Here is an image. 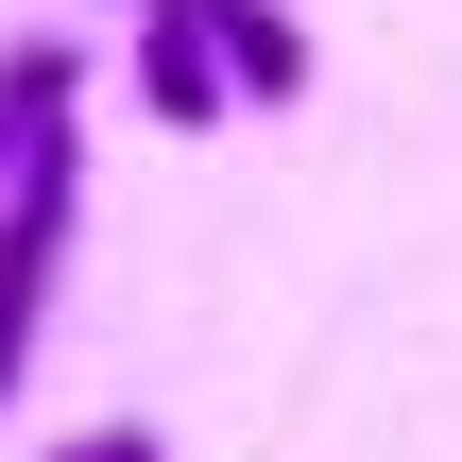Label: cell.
Here are the masks:
<instances>
[{"label":"cell","instance_id":"277c9868","mask_svg":"<svg viewBox=\"0 0 462 462\" xmlns=\"http://www.w3.org/2000/svg\"><path fill=\"white\" fill-rule=\"evenodd\" d=\"M69 103H86V51H69V34H0V154L51 137Z\"/></svg>","mask_w":462,"mask_h":462},{"label":"cell","instance_id":"5b68a950","mask_svg":"<svg viewBox=\"0 0 462 462\" xmlns=\"http://www.w3.org/2000/svg\"><path fill=\"white\" fill-rule=\"evenodd\" d=\"M51 462H171V446H154V429H69Z\"/></svg>","mask_w":462,"mask_h":462},{"label":"cell","instance_id":"7a4b0ae2","mask_svg":"<svg viewBox=\"0 0 462 462\" xmlns=\"http://www.w3.org/2000/svg\"><path fill=\"white\" fill-rule=\"evenodd\" d=\"M120 34H137V103H154L171 137L240 120V86H223V51H206V17H189V0H120Z\"/></svg>","mask_w":462,"mask_h":462},{"label":"cell","instance_id":"6da1fadb","mask_svg":"<svg viewBox=\"0 0 462 462\" xmlns=\"http://www.w3.org/2000/svg\"><path fill=\"white\" fill-rule=\"evenodd\" d=\"M69 223H86V137L51 120V137L0 154V411H17L34 326H51V291H69Z\"/></svg>","mask_w":462,"mask_h":462},{"label":"cell","instance_id":"3957f363","mask_svg":"<svg viewBox=\"0 0 462 462\" xmlns=\"http://www.w3.org/2000/svg\"><path fill=\"white\" fill-rule=\"evenodd\" d=\"M189 17H206L240 103H309V17H274V0H189Z\"/></svg>","mask_w":462,"mask_h":462}]
</instances>
